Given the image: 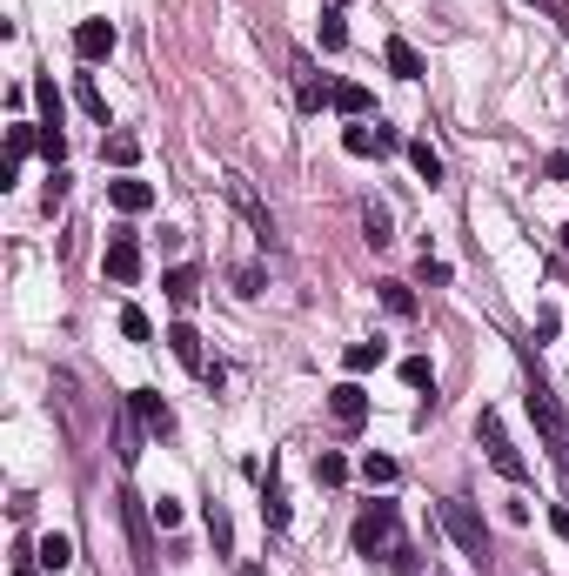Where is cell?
<instances>
[{"mask_svg": "<svg viewBox=\"0 0 569 576\" xmlns=\"http://www.w3.org/2000/svg\"><path fill=\"white\" fill-rule=\"evenodd\" d=\"M355 556H369V563H395V556L409 550V536H402V510L395 503H369V510L355 516Z\"/></svg>", "mask_w": 569, "mask_h": 576, "instance_id": "6da1fadb", "label": "cell"}, {"mask_svg": "<svg viewBox=\"0 0 569 576\" xmlns=\"http://www.w3.org/2000/svg\"><path fill=\"white\" fill-rule=\"evenodd\" d=\"M476 443L489 449V469H496L503 483H529V463L516 456V443H509V429H503L496 409H482V416H476Z\"/></svg>", "mask_w": 569, "mask_h": 576, "instance_id": "7a4b0ae2", "label": "cell"}, {"mask_svg": "<svg viewBox=\"0 0 569 576\" xmlns=\"http://www.w3.org/2000/svg\"><path fill=\"white\" fill-rule=\"evenodd\" d=\"M442 530L456 536V550L462 556H489V523H482V510L476 503H469V496H449V503H442Z\"/></svg>", "mask_w": 569, "mask_h": 576, "instance_id": "3957f363", "label": "cell"}, {"mask_svg": "<svg viewBox=\"0 0 569 576\" xmlns=\"http://www.w3.org/2000/svg\"><path fill=\"white\" fill-rule=\"evenodd\" d=\"M342 148H349L355 161H375V155H395V148H409V141H402V134L395 128H382V121H355V128H342Z\"/></svg>", "mask_w": 569, "mask_h": 576, "instance_id": "277c9868", "label": "cell"}, {"mask_svg": "<svg viewBox=\"0 0 569 576\" xmlns=\"http://www.w3.org/2000/svg\"><path fill=\"white\" fill-rule=\"evenodd\" d=\"M329 422L342 436H355V429L369 422V389H362V382H335L329 389Z\"/></svg>", "mask_w": 569, "mask_h": 576, "instance_id": "5b68a950", "label": "cell"}, {"mask_svg": "<svg viewBox=\"0 0 569 576\" xmlns=\"http://www.w3.org/2000/svg\"><path fill=\"white\" fill-rule=\"evenodd\" d=\"M101 268H108V282H121V288L141 282V242H134L128 228H121V235H108V255H101Z\"/></svg>", "mask_w": 569, "mask_h": 576, "instance_id": "8992f818", "label": "cell"}, {"mask_svg": "<svg viewBox=\"0 0 569 576\" xmlns=\"http://www.w3.org/2000/svg\"><path fill=\"white\" fill-rule=\"evenodd\" d=\"M529 416H536V429H543V443H569V422L563 409H556V396H549V382H529Z\"/></svg>", "mask_w": 569, "mask_h": 576, "instance_id": "52a82bcc", "label": "cell"}, {"mask_svg": "<svg viewBox=\"0 0 569 576\" xmlns=\"http://www.w3.org/2000/svg\"><path fill=\"white\" fill-rule=\"evenodd\" d=\"M161 342H168V355H175L181 369H195V376L208 382V369H215V362H208V349H201V335H195V322H175V329L161 335Z\"/></svg>", "mask_w": 569, "mask_h": 576, "instance_id": "ba28073f", "label": "cell"}, {"mask_svg": "<svg viewBox=\"0 0 569 576\" xmlns=\"http://www.w3.org/2000/svg\"><path fill=\"white\" fill-rule=\"evenodd\" d=\"M114 41H121L114 21H81V27H74V54H81V61H108Z\"/></svg>", "mask_w": 569, "mask_h": 576, "instance_id": "9c48e42d", "label": "cell"}, {"mask_svg": "<svg viewBox=\"0 0 569 576\" xmlns=\"http://www.w3.org/2000/svg\"><path fill=\"white\" fill-rule=\"evenodd\" d=\"M34 148H41V121H14V128H7V168H0V181L21 175V161L34 155Z\"/></svg>", "mask_w": 569, "mask_h": 576, "instance_id": "30bf717a", "label": "cell"}, {"mask_svg": "<svg viewBox=\"0 0 569 576\" xmlns=\"http://www.w3.org/2000/svg\"><path fill=\"white\" fill-rule=\"evenodd\" d=\"M128 402H134V416H141V429H148V436H175V409L154 396V389H134Z\"/></svg>", "mask_w": 569, "mask_h": 576, "instance_id": "8fae6325", "label": "cell"}, {"mask_svg": "<svg viewBox=\"0 0 569 576\" xmlns=\"http://www.w3.org/2000/svg\"><path fill=\"white\" fill-rule=\"evenodd\" d=\"M161 288H168V302H175V309H195V302H201V268L175 262L168 275H161Z\"/></svg>", "mask_w": 569, "mask_h": 576, "instance_id": "7c38bea8", "label": "cell"}, {"mask_svg": "<svg viewBox=\"0 0 569 576\" xmlns=\"http://www.w3.org/2000/svg\"><path fill=\"white\" fill-rule=\"evenodd\" d=\"M108 201L121 208V215H148L154 188H148V181H134V175H121V181H108Z\"/></svg>", "mask_w": 569, "mask_h": 576, "instance_id": "4fadbf2b", "label": "cell"}, {"mask_svg": "<svg viewBox=\"0 0 569 576\" xmlns=\"http://www.w3.org/2000/svg\"><path fill=\"white\" fill-rule=\"evenodd\" d=\"M382 61H389V74H395V81H422V74H429V67H422V54H416L409 41H402V34H395V41L382 47Z\"/></svg>", "mask_w": 569, "mask_h": 576, "instance_id": "5bb4252c", "label": "cell"}, {"mask_svg": "<svg viewBox=\"0 0 569 576\" xmlns=\"http://www.w3.org/2000/svg\"><path fill=\"white\" fill-rule=\"evenodd\" d=\"M362 235H369V248H389V242H395V215H389V201H362Z\"/></svg>", "mask_w": 569, "mask_h": 576, "instance_id": "9a60e30c", "label": "cell"}, {"mask_svg": "<svg viewBox=\"0 0 569 576\" xmlns=\"http://www.w3.org/2000/svg\"><path fill=\"white\" fill-rule=\"evenodd\" d=\"M34 563H41V570H67V563H74V536L47 530L41 543H34Z\"/></svg>", "mask_w": 569, "mask_h": 576, "instance_id": "2e32d148", "label": "cell"}, {"mask_svg": "<svg viewBox=\"0 0 569 576\" xmlns=\"http://www.w3.org/2000/svg\"><path fill=\"white\" fill-rule=\"evenodd\" d=\"M382 362H389L382 342H349V355H342V369H349V376H369V369H382Z\"/></svg>", "mask_w": 569, "mask_h": 576, "instance_id": "e0dca14e", "label": "cell"}, {"mask_svg": "<svg viewBox=\"0 0 569 576\" xmlns=\"http://www.w3.org/2000/svg\"><path fill=\"white\" fill-rule=\"evenodd\" d=\"M402 155H409V168H416V175L429 181V188H442V155H436V148H429V141H409Z\"/></svg>", "mask_w": 569, "mask_h": 576, "instance_id": "ac0fdd59", "label": "cell"}, {"mask_svg": "<svg viewBox=\"0 0 569 576\" xmlns=\"http://www.w3.org/2000/svg\"><path fill=\"white\" fill-rule=\"evenodd\" d=\"M329 108L349 114V121H362V114H369V88H362V81H342V88L329 94Z\"/></svg>", "mask_w": 569, "mask_h": 576, "instance_id": "d6986e66", "label": "cell"}, {"mask_svg": "<svg viewBox=\"0 0 569 576\" xmlns=\"http://www.w3.org/2000/svg\"><path fill=\"white\" fill-rule=\"evenodd\" d=\"M101 161H114V168L128 175L134 161H141V141H134V134H108V141H101Z\"/></svg>", "mask_w": 569, "mask_h": 576, "instance_id": "ffe728a7", "label": "cell"}, {"mask_svg": "<svg viewBox=\"0 0 569 576\" xmlns=\"http://www.w3.org/2000/svg\"><path fill=\"white\" fill-rule=\"evenodd\" d=\"M395 476H402V463H395V456H375V449L362 456V483H369V489H389Z\"/></svg>", "mask_w": 569, "mask_h": 576, "instance_id": "44dd1931", "label": "cell"}, {"mask_svg": "<svg viewBox=\"0 0 569 576\" xmlns=\"http://www.w3.org/2000/svg\"><path fill=\"white\" fill-rule=\"evenodd\" d=\"M262 516H268V530H288V489L268 476V489H262Z\"/></svg>", "mask_w": 569, "mask_h": 576, "instance_id": "7402d4cb", "label": "cell"}, {"mask_svg": "<svg viewBox=\"0 0 569 576\" xmlns=\"http://www.w3.org/2000/svg\"><path fill=\"white\" fill-rule=\"evenodd\" d=\"M402 382H409L416 396H436V369H429V355H409V362H402Z\"/></svg>", "mask_w": 569, "mask_h": 576, "instance_id": "603a6c76", "label": "cell"}, {"mask_svg": "<svg viewBox=\"0 0 569 576\" xmlns=\"http://www.w3.org/2000/svg\"><path fill=\"white\" fill-rule=\"evenodd\" d=\"M382 309L409 322V315H416V288H409V282H382Z\"/></svg>", "mask_w": 569, "mask_h": 576, "instance_id": "cb8c5ba5", "label": "cell"}, {"mask_svg": "<svg viewBox=\"0 0 569 576\" xmlns=\"http://www.w3.org/2000/svg\"><path fill=\"white\" fill-rule=\"evenodd\" d=\"M315 483H322V489H342V483H349V463H342L335 449H322V456H315Z\"/></svg>", "mask_w": 569, "mask_h": 576, "instance_id": "d4e9b609", "label": "cell"}, {"mask_svg": "<svg viewBox=\"0 0 569 576\" xmlns=\"http://www.w3.org/2000/svg\"><path fill=\"white\" fill-rule=\"evenodd\" d=\"M34 101H41V121H47V128H61V88H54L47 74L34 81Z\"/></svg>", "mask_w": 569, "mask_h": 576, "instance_id": "484cf974", "label": "cell"}, {"mask_svg": "<svg viewBox=\"0 0 569 576\" xmlns=\"http://www.w3.org/2000/svg\"><path fill=\"white\" fill-rule=\"evenodd\" d=\"M295 81H302V108H322V101L335 94V88H322V81H315V67H308V61H295Z\"/></svg>", "mask_w": 569, "mask_h": 576, "instance_id": "4316f807", "label": "cell"}, {"mask_svg": "<svg viewBox=\"0 0 569 576\" xmlns=\"http://www.w3.org/2000/svg\"><path fill=\"white\" fill-rule=\"evenodd\" d=\"M322 47H329V54H342V47H349V21H342V7H329V14H322Z\"/></svg>", "mask_w": 569, "mask_h": 576, "instance_id": "83f0119b", "label": "cell"}, {"mask_svg": "<svg viewBox=\"0 0 569 576\" xmlns=\"http://www.w3.org/2000/svg\"><path fill=\"white\" fill-rule=\"evenodd\" d=\"M121 335H128V342H154V322L128 302V309H121Z\"/></svg>", "mask_w": 569, "mask_h": 576, "instance_id": "f1b7e54d", "label": "cell"}, {"mask_svg": "<svg viewBox=\"0 0 569 576\" xmlns=\"http://www.w3.org/2000/svg\"><path fill=\"white\" fill-rule=\"evenodd\" d=\"M41 155L54 161V168L67 161V134H61V128H47V121H41Z\"/></svg>", "mask_w": 569, "mask_h": 576, "instance_id": "f546056e", "label": "cell"}, {"mask_svg": "<svg viewBox=\"0 0 569 576\" xmlns=\"http://www.w3.org/2000/svg\"><path fill=\"white\" fill-rule=\"evenodd\" d=\"M74 94H81V108H88L94 121H101V128H108V101H101V88H94V81H81V88H74Z\"/></svg>", "mask_w": 569, "mask_h": 576, "instance_id": "4dcf8cb0", "label": "cell"}, {"mask_svg": "<svg viewBox=\"0 0 569 576\" xmlns=\"http://www.w3.org/2000/svg\"><path fill=\"white\" fill-rule=\"evenodd\" d=\"M262 288H268V275H262L255 262H248V268H235V295H262Z\"/></svg>", "mask_w": 569, "mask_h": 576, "instance_id": "1f68e13d", "label": "cell"}, {"mask_svg": "<svg viewBox=\"0 0 569 576\" xmlns=\"http://www.w3.org/2000/svg\"><path fill=\"white\" fill-rule=\"evenodd\" d=\"M148 516H154V530H175V523H181V503H175V496H161Z\"/></svg>", "mask_w": 569, "mask_h": 576, "instance_id": "d6a6232c", "label": "cell"}, {"mask_svg": "<svg viewBox=\"0 0 569 576\" xmlns=\"http://www.w3.org/2000/svg\"><path fill=\"white\" fill-rule=\"evenodd\" d=\"M416 275H422V282H449V262H436V255H422V262H416Z\"/></svg>", "mask_w": 569, "mask_h": 576, "instance_id": "836d02e7", "label": "cell"}, {"mask_svg": "<svg viewBox=\"0 0 569 576\" xmlns=\"http://www.w3.org/2000/svg\"><path fill=\"white\" fill-rule=\"evenodd\" d=\"M556 329H563V315H556V309L536 315V342H556Z\"/></svg>", "mask_w": 569, "mask_h": 576, "instance_id": "e575fe53", "label": "cell"}, {"mask_svg": "<svg viewBox=\"0 0 569 576\" xmlns=\"http://www.w3.org/2000/svg\"><path fill=\"white\" fill-rule=\"evenodd\" d=\"M543 175H549V181H569V148H556V155L543 161Z\"/></svg>", "mask_w": 569, "mask_h": 576, "instance_id": "d590c367", "label": "cell"}, {"mask_svg": "<svg viewBox=\"0 0 569 576\" xmlns=\"http://www.w3.org/2000/svg\"><path fill=\"white\" fill-rule=\"evenodd\" d=\"M549 530H556V536H569V503H556V510H549Z\"/></svg>", "mask_w": 569, "mask_h": 576, "instance_id": "8d00e7d4", "label": "cell"}, {"mask_svg": "<svg viewBox=\"0 0 569 576\" xmlns=\"http://www.w3.org/2000/svg\"><path fill=\"white\" fill-rule=\"evenodd\" d=\"M563 248H569V222H563Z\"/></svg>", "mask_w": 569, "mask_h": 576, "instance_id": "74e56055", "label": "cell"}, {"mask_svg": "<svg viewBox=\"0 0 569 576\" xmlns=\"http://www.w3.org/2000/svg\"><path fill=\"white\" fill-rule=\"evenodd\" d=\"M529 7H549V0H529Z\"/></svg>", "mask_w": 569, "mask_h": 576, "instance_id": "f35d334b", "label": "cell"}, {"mask_svg": "<svg viewBox=\"0 0 569 576\" xmlns=\"http://www.w3.org/2000/svg\"><path fill=\"white\" fill-rule=\"evenodd\" d=\"M14 576H34V570H14Z\"/></svg>", "mask_w": 569, "mask_h": 576, "instance_id": "ab89813d", "label": "cell"}, {"mask_svg": "<svg viewBox=\"0 0 569 576\" xmlns=\"http://www.w3.org/2000/svg\"><path fill=\"white\" fill-rule=\"evenodd\" d=\"M335 7H342V0H335Z\"/></svg>", "mask_w": 569, "mask_h": 576, "instance_id": "60d3db41", "label": "cell"}]
</instances>
